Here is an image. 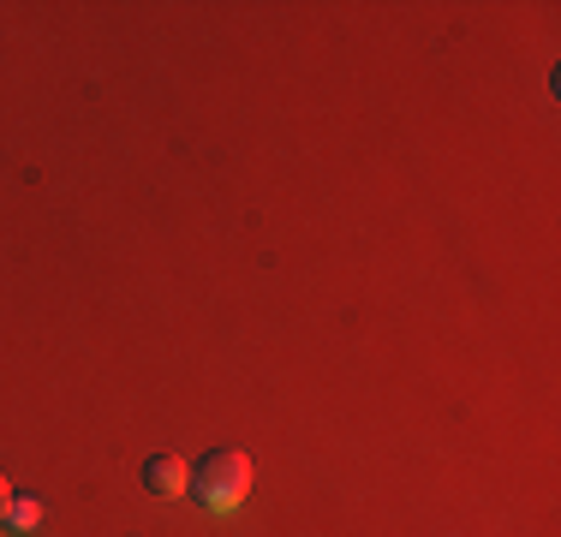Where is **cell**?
Returning <instances> with one entry per match:
<instances>
[{
	"label": "cell",
	"instance_id": "obj_1",
	"mask_svg": "<svg viewBox=\"0 0 561 537\" xmlns=\"http://www.w3.org/2000/svg\"><path fill=\"white\" fill-rule=\"evenodd\" d=\"M185 490L209 507V514H239L251 495V460L239 448H209L204 460L192 466V483Z\"/></svg>",
	"mask_w": 561,
	"mask_h": 537
},
{
	"label": "cell",
	"instance_id": "obj_3",
	"mask_svg": "<svg viewBox=\"0 0 561 537\" xmlns=\"http://www.w3.org/2000/svg\"><path fill=\"white\" fill-rule=\"evenodd\" d=\"M36 519H43V507H36V502H19V495H12V507H7V532H36Z\"/></svg>",
	"mask_w": 561,
	"mask_h": 537
},
{
	"label": "cell",
	"instance_id": "obj_2",
	"mask_svg": "<svg viewBox=\"0 0 561 537\" xmlns=\"http://www.w3.org/2000/svg\"><path fill=\"white\" fill-rule=\"evenodd\" d=\"M185 483H192V466L180 460V454H150L144 460V490L156 495V502H173V495H185Z\"/></svg>",
	"mask_w": 561,
	"mask_h": 537
},
{
	"label": "cell",
	"instance_id": "obj_4",
	"mask_svg": "<svg viewBox=\"0 0 561 537\" xmlns=\"http://www.w3.org/2000/svg\"><path fill=\"white\" fill-rule=\"evenodd\" d=\"M7 507H12V483L0 478V526H7Z\"/></svg>",
	"mask_w": 561,
	"mask_h": 537
}]
</instances>
